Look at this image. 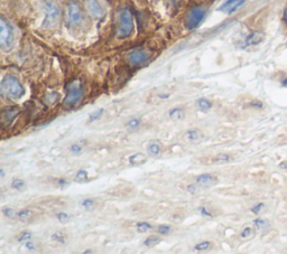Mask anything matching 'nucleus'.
Segmentation results:
<instances>
[{"label":"nucleus","instance_id":"nucleus-1","mask_svg":"<svg viewBox=\"0 0 287 254\" xmlns=\"http://www.w3.org/2000/svg\"><path fill=\"white\" fill-rule=\"evenodd\" d=\"M117 37L119 39L128 38L134 32V19L130 9L121 8L116 14Z\"/></svg>","mask_w":287,"mask_h":254},{"label":"nucleus","instance_id":"nucleus-2","mask_svg":"<svg viewBox=\"0 0 287 254\" xmlns=\"http://www.w3.org/2000/svg\"><path fill=\"white\" fill-rule=\"evenodd\" d=\"M0 89H2L3 94H6L12 100H19L25 95V88L23 84L16 76L13 75L5 76L0 83Z\"/></svg>","mask_w":287,"mask_h":254},{"label":"nucleus","instance_id":"nucleus-3","mask_svg":"<svg viewBox=\"0 0 287 254\" xmlns=\"http://www.w3.org/2000/svg\"><path fill=\"white\" fill-rule=\"evenodd\" d=\"M44 13L43 27L49 30L58 27L61 17V7L58 0H44Z\"/></svg>","mask_w":287,"mask_h":254},{"label":"nucleus","instance_id":"nucleus-4","mask_svg":"<svg viewBox=\"0 0 287 254\" xmlns=\"http://www.w3.org/2000/svg\"><path fill=\"white\" fill-rule=\"evenodd\" d=\"M82 9L81 5L76 0H72L69 2L65 7L64 13V20L65 24L69 27H74L76 25H79L82 22Z\"/></svg>","mask_w":287,"mask_h":254},{"label":"nucleus","instance_id":"nucleus-5","mask_svg":"<svg viewBox=\"0 0 287 254\" xmlns=\"http://www.w3.org/2000/svg\"><path fill=\"white\" fill-rule=\"evenodd\" d=\"M82 96H83V90H82V85L79 80H74L68 85L66 89V95L63 99V104L65 106H74L78 104Z\"/></svg>","mask_w":287,"mask_h":254},{"label":"nucleus","instance_id":"nucleus-6","mask_svg":"<svg viewBox=\"0 0 287 254\" xmlns=\"http://www.w3.org/2000/svg\"><path fill=\"white\" fill-rule=\"evenodd\" d=\"M14 34L13 29L9 26L4 17L0 18V46L3 50H9L13 46Z\"/></svg>","mask_w":287,"mask_h":254},{"label":"nucleus","instance_id":"nucleus-7","mask_svg":"<svg viewBox=\"0 0 287 254\" xmlns=\"http://www.w3.org/2000/svg\"><path fill=\"white\" fill-rule=\"evenodd\" d=\"M207 15V9L199 6V7H194L191 12L188 13L187 17H186V22H185V26L188 30H194L197 29L201 23L206 18Z\"/></svg>","mask_w":287,"mask_h":254},{"label":"nucleus","instance_id":"nucleus-8","mask_svg":"<svg viewBox=\"0 0 287 254\" xmlns=\"http://www.w3.org/2000/svg\"><path fill=\"white\" fill-rule=\"evenodd\" d=\"M151 57L150 52H147L146 49H136L134 52H131L128 55V63L131 66H140L142 64H145L148 59Z\"/></svg>","mask_w":287,"mask_h":254},{"label":"nucleus","instance_id":"nucleus-9","mask_svg":"<svg viewBox=\"0 0 287 254\" xmlns=\"http://www.w3.org/2000/svg\"><path fill=\"white\" fill-rule=\"evenodd\" d=\"M183 139L188 145H198L204 140V134L199 128H189L184 132Z\"/></svg>","mask_w":287,"mask_h":254},{"label":"nucleus","instance_id":"nucleus-10","mask_svg":"<svg viewBox=\"0 0 287 254\" xmlns=\"http://www.w3.org/2000/svg\"><path fill=\"white\" fill-rule=\"evenodd\" d=\"M84 5L86 12L89 13L90 16L94 19H100L104 17L105 10L99 3V0H84Z\"/></svg>","mask_w":287,"mask_h":254},{"label":"nucleus","instance_id":"nucleus-11","mask_svg":"<svg viewBox=\"0 0 287 254\" xmlns=\"http://www.w3.org/2000/svg\"><path fill=\"white\" fill-rule=\"evenodd\" d=\"M196 182L199 185L203 187V188H211V187L215 186L219 182V179L217 176H214L212 174H201L198 175L196 177Z\"/></svg>","mask_w":287,"mask_h":254},{"label":"nucleus","instance_id":"nucleus-12","mask_svg":"<svg viewBox=\"0 0 287 254\" xmlns=\"http://www.w3.org/2000/svg\"><path fill=\"white\" fill-rule=\"evenodd\" d=\"M246 2H247V0H227V2L219 8V10L228 15H231L234 12H237L240 7L244 6Z\"/></svg>","mask_w":287,"mask_h":254},{"label":"nucleus","instance_id":"nucleus-13","mask_svg":"<svg viewBox=\"0 0 287 254\" xmlns=\"http://www.w3.org/2000/svg\"><path fill=\"white\" fill-rule=\"evenodd\" d=\"M19 113V109L17 106H13V108L5 109L2 112V122L4 124H10L13 121L17 118Z\"/></svg>","mask_w":287,"mask_h":254},{"label":"nucleus","instance_id":"nucleus-14","mask_svg":"<svg viewBox=\"0 0 287 254\" xmlns=\"http://www.w3.org/2000/svg\"><path fill=\"white\" fill-rule=\"evenodd\" d=\"M36 216H37L36 212L29 210V208H23L17 212V218L23 223H30L35 220Z\"/></svg>","mask_w":287,"mask_h":254},{"label":"nucleus","instance_id":"nucleus-15","mask_svg":"<svg viewBox=\"0 0 287 254\" xmlns=\"http://www.w3.org/2000/svg\"><path fill=\"white\" fill-rule=\"evenodd\" d=\"M168 116L174 122H178L185 118V110L182 106H174L170 111H168Z\"/></svg>","mask_w":287,"mask_h":254},{"label":"nucleus","instance_id":"nucleus-16","mask_svg":"<svg viewBox=\"0 0 287 254\" xmlns=\"http://www.w3.org/2000/svg\"><path fill=\"white\" fill-rule=\"evenodd\" d=\"M265 39V35L261 32H254L248 35L246 38V45L247 46H256V45L260 44Z\"/></svg>","mask_w":287,"mask_h":254},{"label":"nucleus","instance_id":"nucleus-17","mask_svg":"<svg viewBox=\"0 0 287 254\" xmlns=\"http://www.w3.org/2000/svg\"><path fill=\"white\" fill-rule=\"evenodd\" d=\"M147 154L151 157H158L162 154V145L158 141H151L147 145Z\"/></svg>","mask_w":287,"mask_h":254},{"label":"nucleus","instance_id":"nucleus-18","mask_svg":"<svg viewBox=\"0 0 287 254\" xmlns=\"http://www.w3.org/2000/svg\"><path fill=\"white\" fill-rule=\"evenodd\" d=\"M128 160H129V164L131 166L138 167V166H141L142 164H145L147 160V157L144 154H140V152H137V154L131 155Z\"/></svg>","mask_w":287,"mask_h":254},{"label":"nucleus","instance_id":"nucleus-19","mask_svg":"<svg viewBox=\"0 0 287 254\" xmlns=\"http://www.w3.org/2000/svg\"><path fill=\"white\" fill-rule=\"evenodd\" d=\"M231 161H233V157L232 155L228 154V152H222V154H219L213 158V162L217 165L229 164V162Z\"/></svg>","mask_w":287,"mask_h":254},{"label":"nucleus","instance_id":"nucleus-20","mask_svg":"<svg viewBox=\"0 0 287 254\" xmlns=\"http://www.w3.org/2000/svg\"><path fill=\"white\" fill-rule=\"evenodd\" d=\"M197 106L200 111H202V112H209V111L212 109L213 103L211 102V100H209L207 98H200L197 101Z\"/></svg>","mask_w":287,"mask_h":254},{"label":"nucleus","instance_id":"nucleus-21","mask_svg":"<svg viewBox=\"0 0 287 254\" xmlns=\"http://www.w3.org/2000/svg\"><path fill=\"white\" fill-rule=\"evenodd\" d=\"M80 206L85 211H93L94 208L98 206V202H97L94 198L86 197L80 202Z\"/></svg>","mask_w":287,"mask_h":254},{"label":"nucleus","instance_id":"nucleus-22","mask_svg":"<svg viewBox=\"0 0 287 254\" xmlns=\"http://www.w3.org/2000/svg\"><path fill=\"white\" fill-rule=\"evenodd\" d=\"M10 187L17 192H23L27 188V184L23 178H14L10 182Z\"/></svg>","mask_w":287,"mask_h":254},{"label":"nucleus","instance_id":"nucleus-23","mask_svg":"<svg viewBox=\"0 0 287 254\" xmlns=\"http://www.w3.org/2000/svg\"><path fill=\"white\" fill-rule=\"evenodd\" d=\"M153 224H151L150 222H146V221H141V222H138L136 223V231L138 233H148L154 230Z\"/></svg>","mask_w":287,"mask_h":254},{"label":"nucleus","instance_id":"nucleus-24","mask_svg":"<svg viewBox=\"0 0 287 254\" xmlns=\"http://www.w3.org/2000/svg\"><path fill=\"white\" fill-rule=\"evenodd\" d=\"M51 240H52L53 242L60 243V244H66V243H68V236H66V234L63 232L56 231L52 233V235H51Z\"/></svg>","mask_w":287,"mask_h":254},{"label":"nucleus","instance_id":"nucleus-25","mask_svg":"<svg viewBox=\"0 0 287 254\" xmlns=\"http://www.w3.org/2000/svg\"><path fill=\"white\" fill-rule=\"evenodd\" d=\"M161 242H162V237L160 234L150 235L147 238H145V241H144V245H145L146 247H154L157 244H160Z\"/></svg>","mask_w":287,"mask_h":254},{"label":"nucleus","instance_id":"nucleus-26","mask_svg":"<svg viewBox=\"0 0 287 254\" xmlns=\"http://www.w3.org/2000/svg\"><path fill=\"white\" fill-rule=\"evenodd\" d=\"M155 230L161 236H168L173 233V227L170 224H160L155 227Z\"/></svg>","mask_w":287,"mask_h":254},{"label":"nucleus","instance_id":"nucleus-27","mask_svg":"<svg viewBox=\"0 0 287 254\" xmlns=\"http://www.w3.org/2000/svg\"><path fill=\"white\" fill-rule=\"evenodd\" d=\"M211 248H212L211 241H202V242H199L198 244L194 245L193 250L198 251V252H207L209 250H211Z\"/></svg>","mask_w":287,"mask_h":254},{"label":"nucleus","instance_id":"nucleus-28","mask_svg":"<svg viewBox=\"0 0 287 254\" xmlns=\"http://www.w3.org/2000/svg\"><path fill=\"white\" fill-rule=\"evenodd\" d=\"M89 180V174L85 169H79L74 175V181L76 182H85Z\"/></svg>","mask_w":287,"mask_h":254},{"label":"nucleus","instance_id":"nucleus-29","mask_svg":"<svg viewBox=\"0 0 287 254\" xmlns=\"http://www.w3.org/2000/svg\"><path fill=\"white\" fill-rule=\"evenodd\" d=\"M60 100V94L56 92H51L49 94L45 95L44 102L47 105H53L55 103H58V101Z\"/></svg>","mask_w":287,"mask_h":254},{"label":"nucleus","instance_id":"nucleus-30","mask_svg":"<svg viewBox=\"0 0 287 254\" xmlns=\"http://www.w3.org/2000/svg\"><path fill=\"white\" fill-rule=\"evenodd\" d=\"M33 233L28 231V230H25V231H22L19 233V234L16 236V240L17 242L19 243H25V242H27L28 240H32L33 238Z\"/></svg>","mask_w":287,"mask_h":254},{"label":"nucleus","instance_id":"nucleus-31","mask_svg":"<svg viewBox=\"0 0 287 254\" xmlns=\"http://www.w3.org/2000/svg\"><path fill=\"white\" fill-rule=\"evenodd\" d=\"M70 152L73 156H80L81 154H83L84 151V147L82 146L80 142H74V144H72L69 148Z\"/></svg>","mask_w":287,"mask_h":254},{"label":"nucleus","instance_id":"nucleus-32","mask_svg":"<svg viewBox=\"0 0 287 254\" xmlns=\"http://www.w3.org/2000/svg\"><path fill=\"white\" fill-rule=\"evenodd\" d=\"M141 119L140 118H130L129 120L127 121L126 122V126L128 129H130V130H136L139 128V126L141 125Z\"/></svg>","mask_w":287,"mask_h":254},{"label":"nucleus","instance_id":"nucleus-33","mask_svg":"<svg viewBox=\"0 0 287 254\" xmlns=\"http://www.w3.org/2000/svg\"><path fill=\"white\" fill-rule=\"evenodd\" d=\"M56 220H58L60 223H62V224H65V223H69L71 221L72 216L69 214L68 212H58L55 214Z\"/></svg>","mask_w":287,"mask_h":254},{"label":"nucleus","instance_id":"nucleus-34","mask_svg":"<svg viewBox=\"0 0 287 254\" xmlns=\"http://www.w3.org/2000/svg\"><path fill=\"white\" fill-rule=\"evenodd\" d=\"M24 247L26 248L28 252H37L40 246L38 244V242L33 241V240H28L27 242L24 243Z\"/></svg>","mask_w":287,"mask_h":254},{"label":"nucleus","instance_id":"nucleus-35","mask_svg":"<svg viewBox=\"0 0 287 254\" xmlns=\"http://www.w3.org/2000/svg\"><path fill=\"white\" fill-rule=\"evenodd\" d=\"M2 213H3V215L5 217L9 218V220H13V218H17V211H15L14 208H12V207H8V206L3 207Z\"/></svg>","mask_w":287,"mask_h":254},{"label":"nucleus","instance_id":"nucleus-36","mask_svg":"<svg viewBox=\"0 0 287 254\" xmlns=\"http://www.w3.org/2000/svg\"><path fill=\"white\" fill-rule=\"evenodd\" d=\"M198 212L199 214L201 215L202 217H206V218H212L213 217V213L210 211V208L206 205H202L198 208Z\"/></svg>","mask_w":287,"mask_h":254},{"label":"nucleus","instance_id":"nucleus-37","mask_svg":"<svg viewBox=\"0 0 287 254\" xmlns=\"http://www.w3.org/2000/svg\"><path fill=\"white\" fill-rule=\"evenodd\" d=\"M104 112H105L104 109H99V110L94 111V112H92L89 115V119H88L89 123H92V122H95V121H98L102 116V114H104Z\"/></svg>","mask_w":287,"mask_h":254},{"label":"nucleus","instance_id":"nucleus-38","mask_svg":"<svg viewBox=\"0 0 287 254\" xmlns=\"http://www.w3.org/2000/svg\"><path fill=\"white\" fill-rule=\"evenodd\" d=\"M54 181L56 186L59 187H66L70 185V180L68 178H65V177H59V178H56Z\"/></svg>","mask_w":287,"mask_h":254},{"label":"nucleus","instance_id":"nucleus-39","mask_svg":"<svg viewBox=\"0 0 287 254\" xmlns=\"http://www.w3.org/2000/svg\"><path fill=\"white\" fill-rule=\"evenodd\" d=\"M200 187H201V186H199L197 182H196V184H189V185L186 186V190L191 195H197L198 193H199V190H200Z\"/></svg>","mask_w":287,"mask_h":254},{"label":"nucleus","instance_id":"nucleus-40","mask_svg":"<svg viewBox=\"0 0 287 254\" xmlns=\"http://www.w3.org/2000/svg\"><path fill=\"white\" fill-rule=\"evenodd\" d=\"M251 233H253V230H251V227H249V226L245 227V228H243V231L240 232V237H242V238H248V237H250Z\"/></svg>","mask_w":287,"mask_h":254},{"label":"nucleus","instance_id":"nucleus-41","mask_svg":"<svg viewBox=\"0 0 287 254\" xmlns=\"http://www.w3.org/2000/svg\"><path fill=\"white\" fill-rule=\"evenodd\" d=\"M263 208H264L263 203H258V204H256V205L251 207L250 211H251V213H254V214H259Z\"/></svg>","mask_w":287,"mask_h":254},{"label":"nucleus","instance_id":"nucleus-42","mask_svg":"<svg viewBox=\"0 0 287 254\" xmlns=\"http://www.w3.org/2000/svg\"><path fill=\"white\" fill-rule=\"evenodd\" d=\"M254 225L257 228H263L266 225V222L264 220H261V218H256L254 221Z\"/></svg>","mask_w":287,"mask_h":254},{"label":"nucleus","instance_id":"nucleus-43","mask_svg":"<svg viewBox=\"0 0 287 254\" xmlns=\"http://www.w3.org/2000/svg\"><path fill=\"white\" fill-rule=\"evenodd\" d=\"M158 99H161V100H167V99H170L171 98V93H161V94H158Z\"/></svg>","mask_w":287,"mask_h":254},{"label":"nucleus","instance_id":"nucleus-44","mask_svg":"<svg viewBox=\"0 0 287 254\" xmlns=\"http://www.w3.org/2000/svg\"><path fill=\"white\" fill-rule=\"evenodd\" d=\"M283 20H284V23L287 25V6L285 7L284 9V14H283Z\"/></svg>","mask_w":287,"mask_h":254},{"label":"nucleus","instance_id":"nucleus-45","mask_svg":"<svg viewBox=\"0 0 287 254\" xmlns=\"http://www.w3.org/2000/svg\"><path fill=\"white\" fill-rule=\"evenodd\" d=\"M5 176H6V172H5V169L0 168V177H2V179L5 178Z\"/></svg>","mask_w":287,"mask_h":254},{"label":"nucleus","instance_id":"nucleus-46","mask_svg":"<svg viewBox=\"0 0 287 254\" xmlns=\"http://www.w3.org/2000/svg\"><path fill=\"white\" fill-rule=\"evenodd\" d=\"M83 253L84 254H92V253H95V251H93V250H85V251H83Z\"/></svg>","mask_w":287,"mask_h":254},{"label":"nucleus","instance_id":"nucleus-47","mask_svg":"<svg viewBox=\"0 0 287 254\" xmlns=\"http://www.w3.org/2000/svg\"><path fill=\"white\" fill-rule=\"evenodd\" d=\"M281 85H283V86H286V88H287V78L283 81V82H281Z\"/></svg>","mask_w":287,"mask_h":254}]
</instances>
